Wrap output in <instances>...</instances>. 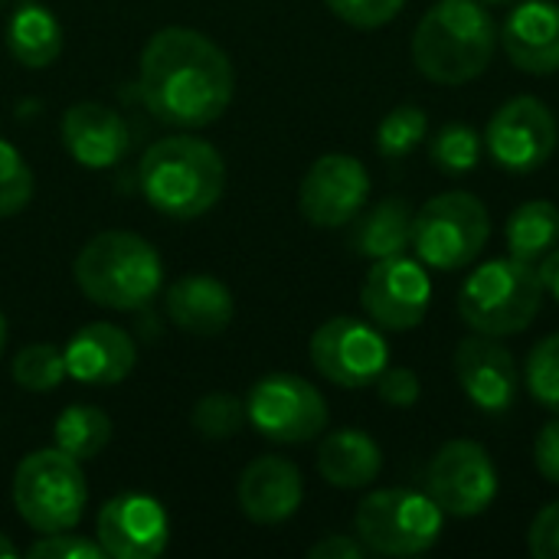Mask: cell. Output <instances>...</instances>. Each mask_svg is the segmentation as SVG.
Instances as JSON below:
<instances>
[{
  "label": "cell",
  "mask_w": 559,
  "mask_h": 559,
  "mask_svg": "<svg viewBox=\"0 0 559 559\" xmlns=\"http://www.w3.org/2000/svg\"><path fill=\"white\" fill-rule=\"evenodd\" d=\"M138 92L144 108L170 128H206L219 121L236 95L229 56L200 29H157L138 66Z\"/></svg>",
  "instance_id": "cell-1"
},
{
  "label": "cell",
  "mask_w": 559,
  "mask_h": 559,
  "mask_svg": "<svg viewBox=\"0 0 559 559\" xmlns=\"http://www.w3.org/2000/svg\"><path fill=\"white\" fill-rule=\"evenodd\" d=\"M138 187L160 216L197 219L219 203L226 190V160L203 138L170 134L141 154Z\"/></svg>",
  "instance_id": "cell-2"
},
{
  "label": "cell",
  "mask_w": 559,
  "mask_h": 559,
  "mask_svg": "<svg viewBox=\"0 0 559 559\" xmlns=\"http://www.w3.org/2000/svg\"><path fill=\"white\" fill-rule=\"evenodd\" d=\"M498 49L495 16L481 0H439L413 33V62L436 85H465L485 75Z\"/></svg>",
  "instance_id": "cell-3"
},
{
  "label": "cell",
  "mask_w": 559,
  "mask_h": 559,
  "mask_svg": "<svg viewBox=\"0 0 559 559\" xmlns=\"http://www.w3.org/2000/svg\"><path fill=\"white\" fill-rule=\"evenodd\" d=\"M72 275L92 305L111 311H138L160 295L164 262L144 236L108 229L79 249Z\"/></svg>",
  "instance_id": "cell-4"
},
{
  "label": "cell",
  "mask_w": 559,
  "mask_h": 559,
  "mask_svg": "<svg viewBox=\"0 0 559 559\" xmlns=\"http://www.w3.org/2000/svg\"><path fill=\"white\" fill-rule=\"evenodd\" d=\"M544 282L534 262L504 255L481 262L459 288V318L472 334L514 337L544 308Z\"/></svg>",
  "instance_id": "cell-5"
},
{
  "label": "cell",
  "mask_w": 559,
  "mask_h": 559,
  "mask_svg": "<svg viewBox=\"0 0 559 559\" xmlns=\"http://www.w3.org/2000/svg\"><path fill=\"white\" fill-rule=\"evenodd\" d=\"M445 514L426 495L413 488L370 491L354 514V534L373 557H419L442 537Z\"/></svg>",
  "instance_id": "cell-6"
},
{
  "label": "cell",
  "mask_w": 559,
  "mask_h": 559,
  "mask_svg": "<svg viewBox=\"0 0 559 559\" xmlns=\"http://www.w3.org/2000/svg\"><path fill=\"white\" fill-rule=\"evenodd\" d=\"M88 501L82 462L52 449L29 452L13 472V508L36 534L72 531Z\"/></svg>",
  "instance_id": "cell-7"
},
{
  "label": "cell",
  "mask_w": 559,
  "mask_h": 559,
  "mask_svg": "<svg viewBox=\"0 0 559 559\" xmlns=\"http://www.w3.org/2000/svg\"><path fill=\"white\" fill-rule=\"evenodd\" d=\"M491 239V213L468 190H449L423 203L413 223V249L426 269L459 272L472 265Z\"/></svg>",
  "instance_id": "cell-8"
},
{
  "label": "cell",
  "mask_w": 559,
  "mask_h": 559,
  "mask_svg": "<svg viewBox=\"0 0 559 559\" xmlns=\"http://www.w3.org/2000/svg\"><path fill=\"white\" fill-rule=\"evenodd\" d=\"M249 426L278 445H301L328 429V403L314 383L298 373H269L246 396Z\"/></svg>",
  "instance_id": "cell-9"
},
{
  "label": "cell",
  "mask_w": 559,
  "mask_h": 559,
  "mask_svg": "<svg viewBox=\"0 0 559 559\" xmlns=\"http://www.w3.org/2000/svg\"><path fill=\"white\" fill-rule=\"evenodd\" d=\"M311 367L341 390L373 386L377 377L390 367V347L383 331L373 321L360 318H331L324 321L308 344Z\"/></svg>",
  "instance_id": "cell-10"
},
{
  "label": "cell",
  "mask_w": 559,
  "mask_h": 559,
  "mask_svg": "<svg viewBox=\"0 0 559 559\" xmlns=\"http://www.w3.org/2000/svg\"><path fill=\"white\" fill-rule=\"evenodd\" d=\"M426 495L445 518H481L498 498V468L491 452L475 439L445 442L426 468Z\"/></svg>",
  "instance_id": "cell-11"
},
{
  "label": "cell",
  "mask_w": 559,
  "mask_h": 559,
  "mask_svg": "<svg viewBox=\"0 0 559 559\" xmlns=\"http://www.w3.org/2000/svg\"><path fill=\"white\" fill-rule=\"evenodd\" d=\"M557 144V118L537 95H518L504 102L485 128V151L508 174L540 170L554 157Z\"/></svg>",
  "instance_id": "cell-12"
},
{
  "label": "cell",
  "mask_w": 559,
  "mask_h": 559,
  "mask_svg": "<svg viewBox=\"0 0 559 559\" xmlns=\"http://www.w3.org/2000/svg\"><path fill=\"white\" fill-rule=\"evenodd\" d=\"M360 305L380 331H413L432 305V278L419 259H377L360 285Z\"/></svg>",
  "instance_id": "cell-13"
},
{
  "label": "cell",
  "mask_w": 559,
  "mask_h": 559,
  "mask_svg": "<svg viewBox=\"0 0 559 559\" xmlns=\"http://www.w3.org/2000/svg\"><path fill=\"white\" fill-rule=\"evenodd\" d=\"M370 200V174L350 154L318 157L298 187V210L318 229L350 226Z\"/></svg>",
  "instance_id": "cell-14"
},
{
  "label": "cell",
  "mask_w": 559,
  "mask_h": 559,
  "mask_svg": "<svg viewBox=\"0 0 559 559\" xmlns=\"http://www.w3.org/2000/svg\"><path fill=\"white\" fill-rule=\"evenodd\" d=\"M95 540L111 559H154L170 544V518L157 498L128 491L102 504Z\"/></svg>",
  "instance_id": "cell-15"
},
{
  "label": "cell",
  "mask_w": 559,
  "mask_h": 559,
  "mask_svg": "<svg viewBox=\"0 0 559 559\" xmlns=\"http://www.w3.org/2000/svg\"><path fill=\"white\" fill-rule=\"evenodd\" d=\"M452 367H455L462 393L472 400L475 409L501 416L514 406L521 373H518L514 354L501 344V337L472 334L459 341L452 354Z\"/></svg>",
  "instance_id": "cell-16"
},
{
  "label": "cell",
  "mask_w": 559,
  "mask_h": 559,
  "mask_svg": "<svg viewBox=\"0 0 559 559\" xmlns=\"http://www.w3.org/2000/svg\"><path fill=\"white\" fill-rule=\"evenodd\" d=\"M69 157L85 170H108L124 160L131 131L124 118L102 102H75L66 108L59 124Z\"/></svg>",
  "instance_id": "cell-17"
},
{
  "label": "cell",
  "mask_w": 559,
  "mask_h": 559,
  "mask_svg": "<svg viewBox=\"0 0 559 559\" xmlns=\"http://www.w3.org/2000/svg\"><path fill=\"white\" fill-rule=\"evenodd\" d=\"M62 354L69 377L85 386H118L131 377L138 364L131 334L108 321H92L79 328L62 347Z\"/></svg>",
  "instance_id": "cell-18"
},
{
  "label": "cell",
  "mask_w": 559,
  "mask_h": 559,
  "mask_svg": "<svg viewBox=\"0 0 559 559\" xmlns=\"http://www.w3.org/2000/svg\"><path fill=\"white\" fill-rule=\"evenodd\" d=\"M236 498L252 524L262 527L285 524L288 518L298 514L305 501V478L295 462L278 455H262L249 462L246 472L239 475Z\"/></svg>",
  "instance_id": "cell-19"
},
{
  "label": "cell",
  "mask_w": 559,
  "mask_h": 559,
  "mask_svg": "<svg viewBox=\"0 0 559 559\" xmlns=\"http://www.w3.org/2000/svg\"><path fill=\"white\" fill-rule=\"evenodd\" d=\"M498 43L508 59L527 75H554L559 72V3L554 0H524L518 3Z\"/></svg>",
  "instance_id": "cell-20"
},
{
  "label": "cell",
  "mask_w": 559,
  "mask_h": 559,
  "mask_svg": "<svg viewBox=\"0 0 559 559\" xmlns=\"http://www.w3.org/2000/svg\"><path fill=\"white\" fill-rule=\"evenodd\" d=\"M233 292L213 275H183L167 292V318L193 337H216L233 324Z\"/></svg>",
  "instance_id": "cell-21"
},
{
  "label": "cell",
  "mask_w": 559,
  "mask_h": 559,
  "mask_svg": "<svg viewBox=\"0 0 559 559\" xmlns=\"http://www.w3.org/2000/svg\"><path fill=\"white\" fill-rule=\"evenodd\" d=\"M383 472V449L364 429H337L318 445V475L341 491L370 488Z\"/></svg>",
  "instance_id": "cell-22"
},
{
  "label": "cell",
  "mask_w": 559,
  "mask_h": 559,
  "mask_svg": "<svg viewBox=\"0 0 559 559\" xmlns=\"http://www.w3.org/2000/svg\"><path fill=\"white\" fill-rule=\"evenodd\" d=\"M413 223L416 210L403 197H386L370 210H360V216L350 223V249L360 259H390L403 255L413 246Z\"/></svg>",
  "instance_id": "cell-23"
},
{
  "label": "cell",
  "mask_w": 559,
  "mask_h": 559,
  "mask_svg": "<svg viewBox=\"0 0 559 559\" xmlns=\"http://www.w3.org/2000/svg\"><path fill=\"white\" fill-rule=\"evenodd\" d=\"M7 49L26 69L52 66L62 52L59 20L39 3H23L7 23Z\"/></svg>",
  "instance_id": "cell-24"
},
{
  "label": "cell",
  "mask_w": 559,
  "mask_h": 559,
  "mask_svg": "<svg viewBox=\"0 0 559 559\" xmlns=\"http://www.w3.org/2000/svg\"><path fill=\"white\" fill-rule=\"evenodd\" d=\"M508 252L524 262H540L547 252H554L559 242V206L550 200H527L521 203L504 226Z\"/></svg>",
  "instance_id": "cell-25"
},
{
  "label": "cell",
  "mask_w": 559,
  "mask_h": 559,
  "mask_svg": "<svg viewBox=\"0 0 559 559\" xmlns=\"http://www.w3.org/2000/svg\"><path fill=\"white\" fill-rule=\"evenodd\" d=\"M52 442L59 452L72 455L75 462H88L102 455V449L111 442V419L98 406H69L59 413L52 426Z\"/></svg>",
  "instance_id": "cell-26"
},
{
  "label": "cell",
  "mask_w": 559,
  "mask_h": 559,
  "mask_svg": "<svg viewBox=\"0 0 559 559\" xmlns=\"http://www.w3.org/2000/svg\"><path fill=\"white\" fill-rule=\"evenodd\" d=\"M481 157H485V134H478L472 124L462 121L442 124L429 141V160L449 177L472 174L481 164Z\"/></svg>",
  "instance_id": "cell-27"
},
{
  "label": "cell",
  "mask_w": 559,
  "mask_h": 559,
  "mask_svg": "<svg viewBox=\"0 0 559 559\" xmlns=\"http://www.w3.org/2000/svg\"><path fill=\"white\" fill-rule=\"evenodd\" d=\"M429 138V115L419 105H396L377 124V154L386 160L409 157Z\"/></svg>",
  "instance_id": "cell-28"
},
{
  "label": "cell",
  "mask_w": 559,
  "mask_h": 559,
  "mask_svg": "<svg viewBox=\"0 0 559 559\" xmlns=\"http://www.w3.org/2000/svg\"><path fill=\"white\" fill-rule=\"evenodd\" d=\"M246 400L233 396V393H206L193 403L190 413V426L200 439L210 442H223L233 439L242 426H246Z\"/></svg>",
  "instance_id": "cell-29"
},
{
  "label": "cell",
  "mask_w": 559,
  "mask_h": 559,
  "mask_svg": "<svg viewBox=\"0 0 559 559\" xmlns=\"http://www.w3.org/2000/svg\"><path fill=\"white\" fill-rule=\"evenodd\" d=\"M69 377L66 354L52 344H29L13 357V383L29 393H49Z\"/></svg>",
  "instance_id": "cell-30"
},
{
  "label": "cell",
  "mask_w": 559,
  "mask_h": 559,
  "mask_svg": "<svg viewBox=\"0 0 559 559\" xmlns=\"http://www.w3.org/2000/svg\"><path fill=\"white\" fill-rule=\"evenodd\" d=\"M524 383L544 409L559 416V331L531 347L524 364Z\"/></svg>",
  "instance_id": "cell-31"
},
{
  "label": "cell",
  "mask_w": 559,
  "mask_h": 559,
  "mask_svg": "<svg viewBox=\"0 0 559 559\" xmlns=\"http://www.w3.org/2000/svg\"><path fill=\"white\" fill-rule=\"evenodd\" d=\"M33 200V170L26 157L0 138V219L16 216Z\"/></svg>",
  "instance_id": "cell-32"
},
{
  "label": "cell",
  "mask_w": 559,
  "mask_h": 559,
  "mask_svg": "<svg viewBox=\"0 0 559 559\" xmlns=\"http://www.w3.org/2000/svg\"><path fill=\"white\" fill-rule=\"evenodd\" d=\"M324 3H328V10H331L337 20H344V23H350V26H357V29L386 26V23H393V20L403 13V7H406V0H324Z\"/></svg>",
  "instance_id": "cell-33"
},
{
  "label": "cell",
  "mask_w": 559,
  "mask_h": 559,
  "mask_svg": "<svg viewBox=\"0 0 559 559\" xmlns=\"http://www.w3.org/2000/svg\"><path fill=\"white\" fill-rule=\"evenodd\" d=\"M33 559H98L105 557L98 540L59 531V534H39V540L26 550Z\"/></svg>",
  "instance_id": "cell-34"
},
{
  "label": "cell",
  "mask_w": 559,
  "mask_h": 559,
  "mask_svg": "<svg viewBox=\"0 0 559 559\" xmlns=\"http://www.w3.org/2000/svg\"><path fill=\"white\" fill-rule=\"evenodd\" d=\"M373 386H377V396L390 409H413L423 396V383H419L416 370H409V367H386Z\"/></svg>",
  "instance_id": "cell-35"
},
{
  "label": "cell",
  "mask_w": 559,
  "mask_h": 559,
  "mask_svg": "<svg viewBox=\"0 0 559 559\" xmlns=\"http://www.w3.org/2000/svg\"><path fill=\"white\" fill-rule=\"evenodd\" d=\"M527 554L534 559H559V501L534 514L527 527Z\"/></svg>",
  "instance_id": "cell-36"
},
{
  "label": "cell",
  "mask_w": 559,
  "mask_h": 559,
  "mask_svg": "<svg viewBox=\"0 0 559 559\" xmlns=\"http://www.w3.org/2000/svg\"><path fill=\"white\" fill-rule=\"evenodd\" d=\"M534 468L544 481L559 488V419H550L534 439Z\"/></svg>",
  "instance_id": "cell-37"
},
{
  "label": "cell",
  "mask_w": 559,
  "mask_h": 559,
  "mask_svg": "<svg viewBox=\"0 0 559 559\" xmlns=\"http://www.w3.org/2000/svg\"><path fill=\"white\" fill-rule=\"evenodd\" d=\"M311 559H364L370 557L367 547L360 544V537L354 534H328L324 540H318L311 550H308Z\"/></svg>",
  "instance_id": "cell-38"
},
{
  "label": "cell",
  "mask_w": 559,
  "mask_h": 559,
  "mask_svg": "<svg viewBox=\"0 0 559 559\" xmlns=\"http://www.w3.org/2000/svg\"><path fill=\"white\" fill-rule=\"evenodd\" d=\"M537 272H540L544 292H547L550 298H557V301H559V249L547 252V255H544V259L537 262Z\"/></svg>",
  "instance_id": "cell-39"
},
{
  "label": "cell",
  "mask_w": 559,
  "mask_h": 559,
  "mask_svg": "<svg viewBox=\"0 0 559 559\" xmlns=\"http://www.w3.org/2000/svg\"><path fill=\"white\" fill-rule=\"evenodd\" d=\"M16 554H20V550H16V544H13L7 534H0V559H13Z\"/></svg>",
  "instance_id": "cell-40"
},
{
  "label": "cell",
  "mask_w": 559,
  "mask_h": 559,
  "mask_svg": "<svg viewBox=\"0 0 559 559\" xmlns=\"http://www.w3.org/2000/svg\"><path fill=\"white\" fill-rule=\"evenodd\" d=\"M3 347H7V318L0 311V357H3Z\"/></svg>",
  "instance_id": "cell-41"
},
{
  "label": "cell",
  "mask_w": 559,
  "mask_h": 559,
  "mask_svg": "<svg viewBox=\"0 0 559 559\" xmlns=\"http://www.w3.org/2000/svg\"><path fill=\"white\" fill-rule=\"evenodd\" d=\"M481 3H508V0H481Z\"/></svg>",
  "instance_id": "cell-42"
}]
</instances>
